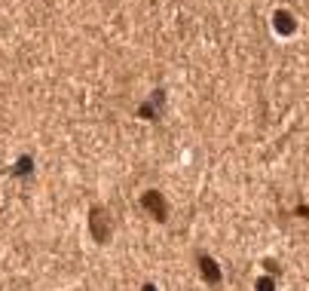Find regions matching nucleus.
I'll list each match as a JSON object with an SVG mask.
<instances>
[{"label":"nucleus","instance_id":"39448f33","mask_svg":"<svg viewBox=\"0 0 309 291\" xmlns=\"http://www.w3.org/2000/svg\"><path fill=\"white\" fill-rule=\"evenodd\" d=\"M144 291H156V288H153V285H147V288H144Z\"/></svg>","mask_w":309,"mask_h":291},{"label":"nucleus","instance_id":"20e7f679","mask_svg":"<svg viewBox=\"0 0 309 291\" xmlns=\"http://www.w3.org/2000/svg\"><path fill=\"white\" fill-rule=\"evenodd\" d=\"M257 291H272V279H260V282H257Z\"/></svg>","mask_w":309,"mask_h":291},{"label":"nucleus","instance_id":"f257e3e1","mask_svg":"<svg viewBox=\"0 0 309 291\" xmlns=\"http://www.w3.org/2000/svg\"><path fill=\"white\" fill-rule=\"evenodd\" d=\"M144 205L150 208V212H153L159 221L165 218V205H163V196H159V193H147V196H144Z\"/></svg>","mask_w":309,"mask_h":291},{"label":"nucleus","instance_id":"7ed1b4c3","mask_svg":"<svg viewBox=\"0 0 309 291\" xmlns=\"http://www.w3.org/2000/svg\"><path fill=\"white\" fill-rule=\"evenodd\" d=\"M199 264H202V276L208 279V282H217V279H221V273H217V267H214V261H208V258H202Z\"/></svg>","mask_w":309,"mask_h":291},{"label":"nucleus","instance_id":"f03ea898","mask_svg":"<svg viewBox=\"0 0 309 291\" xmlns=\"http://www.w3.org/2000/svg\"><path fill=\"white\" fill-rule=\"evenodd\" d=\"M92 230H95V239L104 242L107 239V230H104V215H101V208H95L92 212Z\"/></svg>","mask_w":309,"mask_h":291}]
</instances>
